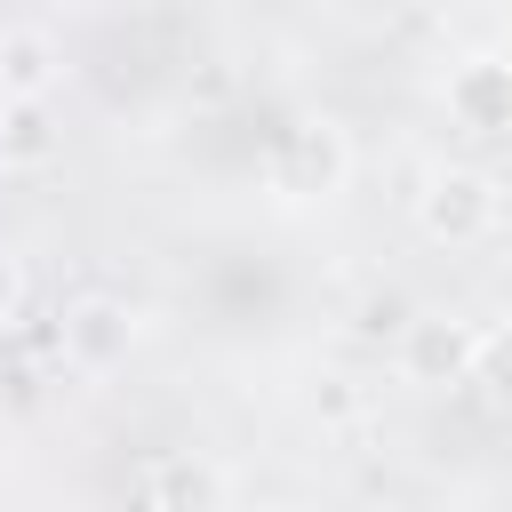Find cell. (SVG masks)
<instances>
[{"label":"cell","instance_id":"obj_11","mask_svg":"<svg viewBox=\"0 0 512 512\" xmlns=\"http://www.w3.org/2000/svg\"><path fill=\"white\" fill-rule=\"evenodd\" d=\"M16 376V320H0V384Z\"/></svg>","mask_w":512,"mask_h":512},{"label":"cell","instance_id":"obj_8","mask_svg":"<svg viewBox=\"0 0 512 512\" xmlns=\"http://www.w3.org/2000/svg\"><path fill=\"white\" fill-rule=\"evenodd\" d=\"M472 384H480L488 400H504V408H512V320H504V328H480V360H472Z\"/></svg>","mask_w":512,"mask_h":512},{"label":"cell","instance_id":"obj_7","mask_svg":"<svg viewBox=\"0 0 512 512\" xmlns=\"http://www.w3.org/2000/svg\"><path fill=\"white\" fill-rule=\"evenodd\" d=\"M48 160H56L48 104H0V168H48Z\"/></svg>","mask_w":512,"mask_h":512},{"label":"cell","instance_id":"obj_5","mask_svg":"<svg viewBox=\"0 0 512 512\" xmlns=\"http://www.w3.org/2000/svg\"><path fill=\"white\" fill-rule=\"evenodd\" d=\"M448 112H456L464 128H480V136L512 128V64H504V56H464V64L448 72Z\"/></svg>","mask_w":512,"mask_h":512},{"label":"cell","instance_id":"obj_9","mask_svg":"<svg viewBox=\"0 0 512 512\" xmlns=\"http://www.w3.org/2000/svg\"><path fill=\"white\" fill-rule=\"evenodd\" d=\"M160 496H168V512H216V504H224V488H216L208 464H168Z\"/></svg>","mask_w":512,"mask_h":512},{"label":"cell","instance_id":"obj_12","mask_svg":"<svg viewBox=\"0 0 512 512\" xmlns=\"http://www.w3.org/2000/svg\"><path fill=\"white\" fill-rule=\"evenodd\" d=\"M360 512H408V504H392V496H384V504H360Z\"/></svg>","mask_w":512,"mask_h":512},{"label":"cell","instance_id":"obj_2","mask_svg":"<svg viewBox=\"0 0 512 512\" xmlns=\"http://www.w3.org/2000/svg\"><path fill=\"white\" fill-rule=\"evenodd\" d=\"M344 176H352V144H344L336 120H304L272 152V184L296 192V200H328V192H344Z\"/></svg>","mask_w":512,"mask_h":512},{"label":"cell","instance_id":"obj_10","mask_svg":"<svg viewBox=\"0 0 512 512\" xmlns=\"http://www.w3.org/2000/svg\"><path fill=\"white\" fill-rule=\"evenodd\" d=\"M16 312H24V264L0 248V320H16Z\"/></svg>","mask_w":512,"mask_h":512},{"label":"cell","instance_id":"obj_1","mask_svg":"<svg viewBox=\"0 0 512 512\" xmlns=\"http://www.w3.org/2000/svg\"><path fill=\"white\" fill-rule=\"evenodd\" d=\"M416 224H424L432 240H448V248H472V240H488V224H496V184H488L480 168H432L424 192H416Z\"/></svg>","mask_w":512,"mask_h":512},{"label":"cell","instance_id":"obj_3","mask_svg":"<svg viewBox=\"0 0 512 512\" xmlns=\"http://www.w3.org/2000/svg\"><path fill=\"white\" fill-rule=\"evenodd\" d=\"M480 360V328L456 312H416L400 328V376L408 384H464Z\"/></svg>","mask_w":512,"mask_h":512},{"label":"cell","instance_id":"obj_6","mask_svg":"<svg viewBox=\"0 0 512 512\" xmlns=\"http://www.w3.org/2000/svg\"><path fill=\"white\" fill-rule=\"evenodd\" d=\"M56 72H64V56L48 32H32V24L0 32V104H48Z\"/></svg>","mask_w":512,"mask_h":512},{"label":"cell","instance_id":"obj_4","mask_svg":"<svg viewBox=\"0 0 512 512\" xmlns=\"http://www.w3.org/2000/svg\"><path fill=\"white\" fill-rule=\"evenodd\" d=\"M128 312L112 304V296H80L72 312H64V360L72 368H88V376H104V368H120L128 360Z\"/></svg>","mask_w":512,"mask_h":512}]
</instances>
